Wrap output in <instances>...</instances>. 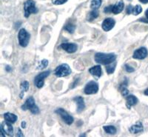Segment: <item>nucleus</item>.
Wrapping results in <instances>:
<instances>
[{
	"label": "nucleus",
	"instance_id": "32",
	"mask_svg": "<svg viewBox=\"0 0 148 137\" xmlns=\"http://www.w3.org/2000/svg\"><path fill=\"white\" fill-rule=\"evenodd\" d=\"M5 70H6V71H8V72H10V71H12V68L11 67L9 66V65H7V66L5 67Z\"/></svg>",
	"mask_w": 148,
	"mask_h": 137
},
{
	"label": "nucleus",
	"instance_id": "18",
	"mask_svg": "<svg viewBox=\"0 0 148 137\" xmlns=\"http://www.w3.org/2000/svg\"><path fill=\"white\" fill-rule=\"evenodd\" d=\"M124 8H125V4H124V2L122 0H121V1H119V2H118L113 5V13L114 14H120L124 10Z\"/></svg>",
	"mask_w": 148,
	"mask_h": 137
},
{
	"label": "nucleus",
	"instance_id": "19",
	"mask_svg": "<svg viewBox=\"0 0 148 137\" xmlns=\"http://www.w3.org/2000/svg\"><path fill=\"white\" fill-rule=\"evenodd\" d=\"M4 118H5V121H7V122H10L11 124H14L16 122L17 120V116L15 115L14 114H12V113H5L4 114Z\"/></svg>",
	"mask_w": 148,
	"mask_h": 137
},
{
	"label": "nucleus",
	"instance_id": "12",
	"mask_svg": "<svg viewBox=\"0 0 148 137\" xmlns=\"http://www.w3.org/2000/svg\"><path fill=\"white\" fill-rule=\"evenodd\" d=\"M60 47L69 53H73L78 49L77 45L75 43H62L60 45Z\"/></svg>",
	"mask_w": 148,
	"mask_h": 137
},
{
	"label": "nucleus",
	"instance_id": "38",
	"mask_svg": "<svg viewBox=\"0 0 148 137\" xmlns=\"http://www.w3.org/2000/svg\"><path fill=\"white\" fill-rule=\"evenodd\" d=\"M127 1H129V2H130V1H132V0H127Z\"/></svg>",
	"mask_w": 148,
	"mask_h": 137
},
{
	"label": "nucleus",
	"instance_id": "33",
	"mask_svg": "<svg viewBox=\"0 0 148 137\" xmlns=\"http://www.w3.org/2000/svg\"><path fill=\"white\" fill-rule=\"evenodd\" d=\"M22 125V128H25V127H26V122H25V121H22V125Z\"/></svg>",
	"mask_w": 148,
	"mask_h": 137
},
{
	"label": "nucleus",
	"instance_id": "9",
	"mask_svg": "<svg viewBox=\"0 0 148 137\" xmlns=\"http://www.w3.org/2000/svg\"><path fill=\"white\" fill-rule=\"evenodd\" d=\"M99 91V85L95 81H90L85 85L84 92L87 95L96 94Z\"/></svg>",
	"mask_w": 148,
	"mask_h": 137
},
{
	"label": "nucleus",
	"instance_id": "22",
	"mask_svg": "<svg viewBox=\"0 0 148 137\" xmlns=\"http://www.w3.org/2000/svg\"><path fill=\"white\" fill-rule=\"evenodd\" d=\"M103 129L107 134H110V135H113V134H116L117 132V130H116V127L112 125H108V126H104Z\"/></svg>",
	"mask_w": 148,
	"mask_h": 137
},
{
	"label": "nucleus",
	"instance_id": "4",
	"mask_svg": "<svg viewBox=\"0 0 148 137\" xmlns=\"http://www.w3.org/2000/svg\"><path fill=\"white\" fill-rule=\"evenodd\" d=\"M24 10H25V16L28 18L30 14H36L38 12L36 7L35 2L34 0H27L24 4Z\"/></svg>",
	"mask_w": 148,
	"mask_h": 137
},
{
	"label": "nucleus",
	"instance_id": "11",
	"mask_svg": "<svg viewBox=\"0 0 148 137\" xmlns=\"http://www.w3.org/2000/svg\"><path fill=\"white\" fill-rule=\"evenodd\" d=\"M115 24L116 22L113 18H107L103 21L101 27L104 31H110L114 27Z\"/></svg>",
	"mask_w": 148,
	"mask_h": 137
},
{
	"label": "nucleus",
	"instance_id": "1",
	"mask_svg": "<svg viewBox=\"0 0 148 137\" xmlns=\"http://www.w3.org/2000/svg\"><path fill=\"white\" fill-rule=\"evenodd\" d=\"M116 59V55L113 53H97L95 54L94 60L98 64L107 65L112 62H114Z\"/></svg>",
	"mask_w": 148,
	"mask_h": 137
},
{
	"label": "nucleus",
	"instance_id": "2",
	"mask_svg": "<svg viewBox=\"0 0 148 137\" xmlns=\"http://www.w3.org/2000/svg\"><path fill=\"white\" fill-rule=\"evenodd\" d=\"M21 108H22V109L23 110H30V112H31L33 114H39V108L35 104V100H34V97H29V98L25 101V104H24Z\"/></svg>",
	"mask_w": 148,
	"mask_h": 137
},
{
	"label": "nucleus",
	"instance_id": "24",
	"mask_svg": "<svg viewBox=\"0 0 148 137\" xmlns=\"http://www.w3.org/2000/svg\"><path fill=\"white\" fill-rule=\"evenodd\" d=\"M101 0H92L90 4V8L92 10H97L98 8H99L101 5Z\"/></svg>",
	"mask_w": 148,
	"mask_h": 137
},
{
	"label": "nucleus",
	"instance_id": "13",
	"mask_svg": "<svg viewBox=\"0 0 148 137\" xmlns=\"http://www.w3.org/2000/svg\"><path fill=\"white\" fill-rule=\"evenodd\" d=\"M142 12V8L141 5H136L135 7L132 6L131 5H129L126 8L127 14H133L134 16H137L140 14Z\"/></svg>",
	"mask_w": 148,
	"mask_h": 137
},
{
	"label": "nucleus",
	"instance_id": "25",
	"mask_svg": "<svg viewBox=\"0 0 148 137\" xmlns=\"http://www.w3.org/2000/svg\"><path fill=\"white\" fill-rule=\"evenodd\" d=\"M64 30L67 31V32H69L70 34H73L75 30H76V26L73 23H68L64 27Z\"/></svg>",
	"mask_w": 148,
	"mask_h": 137
},
{
	"label": "nucleus",
	"instance_id": "37",
	"mask_svg": "<svg viewBox=\"0 0 148 137\" xmlns=\"http://www.w3.org/2000/svg\"><path fill=\"white\" fill-rule=\"evenodd\" d=\"M80 136H85V134H83V135H80Z\"/></svg>",
	"mask_w": 148,
	"mask_h": 137
},
{
	"label": "nucleus",
	"instance_id": "15",
	"mask_svg": "<svg viewBox=\"0 0 148 137\" xmlns=\"http://www.w3.org/2000/svg\"><path fill=\"white\" fill-rule=\"evenodd\" d=\"M73 101L76 102V105H77V110H76V111H77L78 114H80L85 108L84 99L82 97H77L73 99Z\"/></svg>",
	"mask_w": 148,
	"mask_h": 137
},
{
	"label": "nucleus",
	"instance_id": "7",
	"mask_svg": "<svg viewBox=\"0 0 148 137\" xmlns=\"http://www.w3.org/2000/svg\"><path fill=\"white\" fill-rule=\"evenodd\" d=\"M56 114H57L58 115L60 116V117L62 119V120L65 122L67 125H71V124H73L74 121V119L72 116L70 115L63 108H58L56 110Z\"/></svg>",
	"mask_w": 148,
	"mask_h": 137
},
{
	"label": "nucleus",
	"instance_id": "3",
	"mask_svg": "<svg viewBox=\"0 0 148 137\" xmlns=\"http://www.w3.org/2000/svg\"><path fill=\"white\" fill-rule=\"evenodd\" d=\"M71 68L67 64H62L54 71V74L57 77H64V76H69L71 73Z\"/></svg>",
	"mask_w": 148,
	"mask_h": 137
},
{
	"label": "nucleus",
	"instance_id": "36",
	"mask_svg": "<svg viewBox=\"0 0 148 137\" xmlns=\"http://www.w3.org/2000/svg\"><path fill=\"white\" fill-rule=\"evenodd\" d=\"M145 95H146V96H148V89H147V90H145Z\"/></svg>",
	"mask_w": 148,
	"mask_h": 137
},
{
	"label": "nucleus",
	"instance_id": "29",
	"mask_svg": "<svg viewBox=\"0 0 148 137\" xmlns=\"http://www.w3.org/2000/svg\"><path fill=\"white\" fill-rule=\"evenodd\" d=\"M113 5H109L108 7H105L104 9V12L105 14H110V13H113Z\"/></svg>",
	"mask_w": 148,
	"mask_h": 137
},
{
	"label": "nucleus",
	"instance_id": "5",
	"mask_svg": "<svg viewBox=\"0 0 148 137\" xmlns=\"http://www.w3.org/2000/svg\"><path fill=\"white\" fill-rule=\"evenodd\" d=\"M30 36L28 34L27 31L25 28H21L18 31V43L20 45V46L23 47H27V45L30 41Z\"/></svg>",
	"mask_w": 148,
	"mask_h": 137
},
{
	"label": "nucleus",
	"instance_id": "21",
	"mask_svg": "<svg viewBox=\"0 0 148 137\" xmlns=\"http://www.w3.org/2000/svg\"><path fill=\"white\" fill-rule=\"evenodd\" d=\"M98 16H99V11H98V10H92L87 16V20L88 22H92L94 19H96Z\"/></svg>",
	"mask_w": 148,
	"mask_h": 137
},
{
	"label": "nucleus",
	"instance_id": "23",
	"mask_svg": "<svg viewBox=\"0 0 148 137\" xmlns=\"http://www.w3.org/2000/svg\"><path fill=\"white\" fill-rule=\"evenodd\" d=\"M116 61L114 62H112L110 64H108L106 65V71L108 74H111L113 73L115 71V69H116Z\"/></svg>",
	"mask_w": 148,
	"mask_h": 137
},
{
	"label": "nucleus",
	"instance_id": "10",
	"mask_svg": "<svg viewBox=\"0 0 148 137\" xmlns=\"http://www.w3.org/2000/svg\"><path fill=\"white\" fill-rule=\"evenodd\" d=\"M148 51L146 47H140L138 49L136 50L133 53V58L136 59H144L147 56Z\"/></svg>",
	"mask_w": 148,
	"mask_h": 137
},
{
	"label": "nucleus",
	"instance_id": "20",
	"mask_svg": "<svg viewBox=\"0 0 148 137\" xmlns=\"http://www.w3.org/2000/svg\"><path fill=\"white\" fill-rule=\"evenodd\" d=\"M119 90L120 91H121L122 97H126L129 95V90H128L127 89V80H125V82H124L122 84L120 85Z\"/></svg>",
	"mask_w": 148,
	"mask_h": 137
},
{
	"label": "nucleus",
	"instance_id": "30",
	"mask_svg": "<svg viewBox=\"0 0 148 137\" xmlns=\"http://www.w3.org/2000/svg\"><path fill=\"white\" fill-rule=\"evenodd\" d=\"M67 0H56L54 2V5H63V4L65 3Z\"/></svg>",
	"mask_w": 148,
	"mask_h": 137
},
{
	"label": "nucleus",
	"instance_id": "17",
	"mask_svg": "<svg viewBox=\"0 0 148 137\" xmlns=\"http://www.w3.org/2000/svg\"><path fill=\"white\" fill-rule=\"evenodd\" d=\"M143 130V125H142V123L141 122H138L136 124H135L133 126H131L129 129L130 132L133 134H139V133L142 132Z\"/></svg>",
	"mask_w": 148,
	"mask_h": 137
},
{
	"label": "nucleus",
	"instance_id": "35",
	"mask_svg": "<svg viewBox=\"0 0 148 137\" xmlns=\"http://www.w3.org/2000/svg\"><path fill=\"white\" fill-rule=\"evenodd\" d=\"M145 18L148 20V9L146 10V12H145Z\"/></svg>",
	"mask_w": 148,
	"mask_h": 137
},
{
	"label": "nucleus",
	"instance_id": "28",
	"mask_svg": "<svg viewBox=\"0 0 148 137\" xmlns=\"http://www.w3.org/2000/svg\"><path fill=\"white\" fill-rule=\"evenodd\" d=\"M125 71L127 72V73H133V72H134L135 71L134 68L127 64H125Z\"/></svg>",
	"mask_w": 148,
	"mask_h": 137
},
{
	"label": "nucleus",
	"instance_id": "31",
	"mask_svg": "<svg viewBox=\"0 0 148 137\" xmlns=\"http://www.w3.org/2000/svg\"><path fill=\"white\" fill-rule=\"evenodd\" d=\"M16 136H24V134H22V130H21L20 128H17Z\"/></svg>",
	"mask_w": 148,
	"mask_h": 137
},
{
	"label": "nucleus",
	"instance_id": "27",
	"mask_svg": "<svg viewBox=\"0 0 148 137\" xmlns=\"http://www.w3.org/2000/svg\"><path fill=\"white\" fill-rule=\"evenodd\" d=\"M29 82L27 81H24L21 83L20 88L22 89V92H26L29 89Z\"/></svg>",
	"mask_w": 148,
	"mask_h": 137
},
{
	"label": "nucleus",
	"instance_id": "34",
	"mask_svg": "<svg viewBox=\"0 0 148 137\" xmlns=\"http://www.w3.org/2000/svg\"><path fill=\"white\" fill-rule=\"evenodd\" d=\"M139 2H141V3H143V4H147L148 0H139Z\"/></svg>",
	"mask_w": 148,
	"mask_h": 137
},
{
	"label": "nucleus",
	"instance_id": "6",
	"mask_svg": "<svg viewBox=\"0 0 148 137\" xmlns=\"http://www.w3.org/2000/svg\"><path fill=\"white\" fill-rule=\"evenodd\" d=\"M50 74H51V71H46L39 73L34 78V85H35V86L38 88H42V87L44 86L45 79L47 78Z\"/></svg>",
	"mask_w": 148,
	"mask_h": 137
},
{
	"label": "nucleus",
	"instance_id": "16",
	"mask_svg": "<svg viewBox=\"0 0 148 137\" xmlns=\"http://www.w3.org/2000/svg\"><path fill=\"white\" fill-rule=\"evenodd\" d=\"M125 99H126V106L128 109L131 108L132 106L136 105L138 102V99L134 95H128L127 97H125Z\"/></svg>",
	"mask_w": 148,
	"mask_h": 137
},
{
	"label": "nucleus",
	"instance_id": "8",
	"mask_svg": "<svg viewBox=\"0 0 148 137\" xmlns=\"http://www.w3.org/2000/svg\"><path fill=\"white\" fill-rule=\"evenodd\" d=\"M0 132H1V136H13L14 133V128L12 127L11 123L8 122H2L0 127Z\"/></svg>",
	"mask_w": 148,
	"mask_h": 137
},
{
	"label": "nucleus",
	"instance_id": "14",
	"mask_svg": "<svg viewBox=\"0 0 148 137\" xmlns=\"http://www.w3.org/2000/svg\"><path fill=\"white\" fill-rule=\"evenodd\" d=\"M89 73L96 79H99L102 75L101 67L100 65H95L89 69Z\"/></svg>",
	"mask_w": 148,
	"mask_h": 137
},
{
	"label": "nucleus",
	"instance_id": "26",
	"mask_svg": "<svg viewBox=\"0 0 148 137\" xmlns=\"http://www.w3.org/2000/svg\"><path fill=\"white\" fill-rule=\"evenodd\" d=\"M49 62L47 61V59H43L39 63L38 66H37V69L41 70V69H44V68H46L47 66H48Z\"/></svg>",
	"mask_w": 148,
	"mask_h": 137
}]
</instances>
